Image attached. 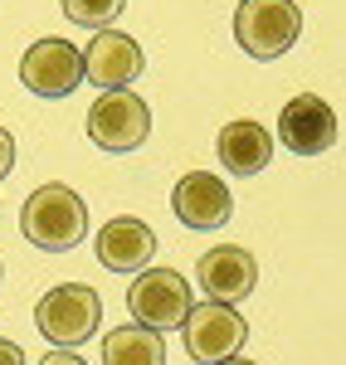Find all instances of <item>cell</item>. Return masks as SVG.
<instances>
[{"label": "cell", "mask_w": 346, "mask_h": 365, "mask_svg": "<svg viewBox=\"0 0 346 365\" xmlns=\"http://www.w3.org/2000/svg\"><path fill=\"white\" fill-rule=\"evenodd\" d=\"M0 365H25V351H20L15 341H5V336H0Z\"/></svg>", "instance_id": "17"}, {"label": "cell", "mask_w": 346, "mask_h": 365, "mask_svg": "<svg viewBox=\"0 0 346 365\" xmlns=\"http://www.w3.org/2000/svg\"><path fill=\"white\" fill-rule=\"evenodd\" d=\"M180 336H185L190 361L220 365V361H230V356H239V351H244V341H249V322H244L234 307L210 302V297H205L200 307H190V317L180 322Z\"/></svg>", "instance_id": "5"}, {"label": "cell", "mask_w": 346, "mask_h": 365, "mask_svg": "<svg viewBox=\"0 0 346 365\" xmlns=\"http://www.w3.org/2000/svg\"><path fill=\"white\" fill-rule=\"evenodd\" d=\"M220 365H254V361H244V356H230V361H220Z\"/></svg>", "instance_id": "19"}, {"label": "cell", "mask_w": 346, "mask_h": 365, "mask_svg": "<svg viewBox=\"0 0 346 365\" xmlns=\"http://www.w3.org/2000/svg\"><path fill=\"white\" fill-rule=\"evenodd\" d=\"M88 137L98 141L103 151H137L151 137V108L137 93L113 88L88 108Z\"/></svg>", "instance_id": "7"}, {"label": "cell", "mask_w": 346, "mask_h": 365, "mask_svg": "<svg viewBox=\"0 0 346 365\" xmlns=\"http://www.w3.org/2000/svg\"><path fill=\"white\" fill-rule=\"evenodd\" d=\"M215 151H220V161H225L230 175H259L273 161V137L263 132L259 122H225Z\"/></svg>", "instance_id": "13"}, {"label": "cell", "mask_w": 346, "mask_h": 365, "mask_svg": "<svg viewBox=\"0 0 346 365\" xmlns=\"http://www.w3.org/2000/svg\"><path fill=\"white\" fill-rule=\"evenodd\" d=\"M195 307V297H190V282L180 278L175 268H142L137 282L127 287V312L151 327V331H171L180 327L185 317Z\"/></svg>", "instance_id": "4"}, {"label": "cell", "mask_w": 346, "mask_h": 365, "mask_svg": "<svg viewBox=\"0 0 346 365\" xmlns=\"http://www.w3.org/2000/svg\"><path fill=\"white\" fill-rule=\"evenodd\" d=\"M142 44L137 39H127V34H117V29H98L93 39H88L83 49V83L93 88H127L142 78Z\"/></svg>", "instance_id": "10"}, {"label": "cell", "mask_w": 346, "mask_h": 365, "mask_svg": "<svg viewBox=\"0 0 346 365\" xmlns=\"http://www.w3.org/2000/svg\"><path fill=\"white\" fill-rule=\"evenodd\" d=\"M10 170H15V137L0 127V180H5Z\"/></svg>", "instance_id": "16"}, {"label": "cell", "mask_w": 346, "mask_h": 365, "mask_svg": "<svg viewBox=\"0 0 346 365\" xmlns=\"http://www.w3.org/2000/svg\"><path fill=\"white\" fill-rule=\"evenodd\" d=\"M302 34V10L292 0H239L234 10V39L249 58L288 54Z\"/></svg>", "instance_id": "3"}, {"label": "cell", "mask_w": 346, "mask_h": 365, "mask_svg": "<svg viewBox=\"0 0 346 365\" xmlns=\"http://www.w3.org/2000/svg\"><path fill=\"white\" fill-rule=\"evenodd\" d=\"M278 141L288 146L292 156H322V151H332V141H337V113H332V103L317 98V93L288 98L283 113H278Z\"/></svg>", "instance_id": "8"}, {"label": "cell", "mask_w": 346, "mask_h": 365, "mask_svg": "<svg viewBox=\"0 0 346 365\" xmlns=\"http://www.w3.org/2000/svg\"><path fill=\"white\" fill-rule=\"evenodd\" d=\"M195 278H200L205 297L210 302H244L249 292H254V282H259V263H254V253L239 249V244H220V249L200 253V263H195Z\"/></svg>", "instance_id": "11"}, {"label": "cell", "mask_w": 346, "mask_h": 365, "mask_svg": "<svg viewBox=\"0 0 346 365\" xmlns=\"http://www.w3.org/2000/svg\"><path fill=\"white\" fill-rule=\"evenodd\" d=\"M93 249H98V263L108 273H142L156 258V234H151V225L122 215V220H108V225L98 229Z\"/></svg>", "instance_id": "12"}, {"label": "cell", "mask_w": 346, "mask_h": 365, "mask_svg": "<svg viewBox=\"0 0 346 365\" xmlns=\"http://www.w3.org/2000/svg\"><path fill=\"white\" fill-rule=\"evenodd\" d=\"M98 322H103V297L88 282H58L34 307V327L54 351H73L88 336H98Z\"/></svg>", "instance_id": "2"}, {"label": "cell", "mask_w": 346, "mask_h": 365, "mask_svg": "<svg viewBox=\"0 0 346 365\" xmlns=\"http://www.w3.org/2000/svg\"><path fill=\"white\" fill-rule=\"evenodd\" d=\"M39 365H88L83 356H73V351H54V356H44Z\"/></svg>", "instance_id": "18"}, {"label": "cell", "mask_w": 346, "mask_h": 365, "mask_svg": "<svg viewBox=\"0 0 346 365\" xmlns=\"http://www.w3.org/2000/svg\"><path fill=\"white\" fill-rule=\"evenodd\" d=\"M20 83L34 98H68L73 88L83 83V49L68 39H34L20 54Z\"/></svg>", "instance_id": "6"}, {"label": "cell", "mask_w": 346, "mask_h": 365, "mask_svg": "<svg viewBox=\"0 0 346 365\" xmlns=\"http://www.w3.org/2000/svg\"><path fill=\"white\" fill-rule=\"evenodd\" d=\"M103 365H166V341L142 322L113 327L103 336Z\"/></svg>", "instance_id": "14"}, {"label": "cell", "mask_w": 346, "mask_h": 365, "mask_svg": "<svg viewBox=\"0 0 346 365\" xmlns=\"http://www.w3.org/2000/svg\"><path fill=\"white\" fill-rule=\"evenodd\" d=\"M127 10V0H63V15L73 20V25H83V29H108Z\"/></svg>", "instance_id": "15"}, {"label": "cell", "mask_w": 346, "mask_h": 365, "mask_svg": "<svg viewBox=\"0 0 346 365\" xmlns=\"http://www.w3.org/2000/svg\"><path fill=\"white\" fill-rule=\"evenodd\" d=\"M171 210L185 229H200V234H215L220 225H230L234 215V195L230 185L215 175V170H190L180 175L171 190Z\"/></svg>", "instance_id": "9"}, {"label": "cell", "mask_w": 346, "mask_h": 365, "mask_svg": "<svg viewBox=\"0 0 346 365\" xmlns=\"http://www.w3.org/2000/svg\"><path fill=\"white\" fill-rule=\"evenodd\" d=\"M20 229H25V239L34 249L68 253L73 244L88 239V210L68 185H39L20 210Z\"/></svg>", "instance_id": "1"}]
</instances>
